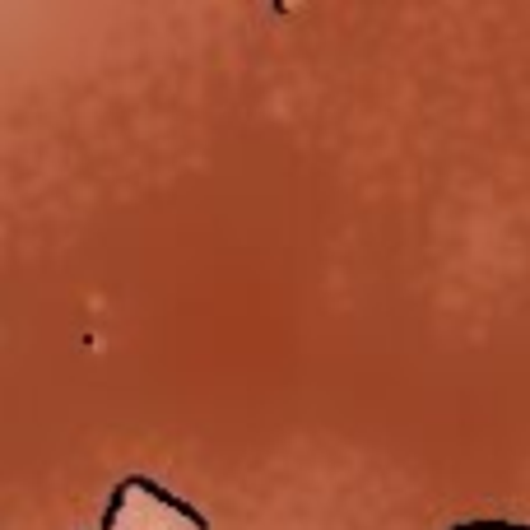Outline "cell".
<instances>
[{
  "label": "cell",
  "instance_id": "3957f363",
  "mask_svg": "<svg viewBox=\"0 0 530 530\" xmlns=\"http://www.w3.org/2000/svg\"><path fill=\"white\" fill-rule=\"evenodd\" d=\"M452 530H530V526H521V521H461Z\"/></svg>",
  "mask_w": 530,
  "mask_h": 530
},
{
  "label": "cell",
  "instance_id": "7a4b0ae2",
  "mask_svg": "<svg viewBox=\"0 0 530 530\" xmlns=\"http://www.w3.org/2000/svg\"><path fill=\"white\" fill-rule=\"evenodd\" d=\"M126 493H130V480H121L117 493H112L107 512H103V530H117V517H121V508H126Z\"/></svg>",
  "mask_w": 530,
  "mask_h": 530
},
{
  "label": "cell",
  "instance_id": "6da1fadb",
  "mask_svg": "<svg viewBox=\"0 0 530 530\" xmlns=\"http://www.w3.org/2000/svg\"><path fill=\"white\" fill-rule=\"evenodd\" d=\"M130 489H145L149 498H158V502H163V508H173L177 517H186V521H191L195 530H210L205 512H195V508H191V502H186V498H177V493H167V489H163L158 480H145V474H130Z\"/></svg>",
  "mask_w": 530,
  "mask_h": 530
}]
</instances>
